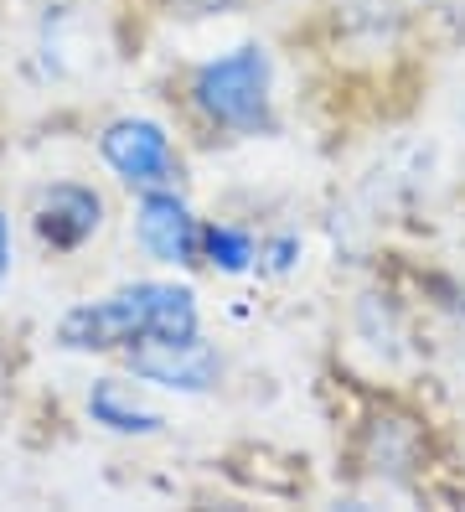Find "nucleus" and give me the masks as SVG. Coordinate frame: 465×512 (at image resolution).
Instances as JSON below:
<instances>
[{
  "instance_id": "f257e3e1",
  "label": "nucleus",
  "mask_w": 465,
  "mask_h": 512,
  "mask_svg": "<svg viewBox=\"0 0 465 512\" xmlns=\"http://www.w3.org/2000/svg\"><path fill=\"white\" fill-rule=\"evenodd\" d=\"M202 311L192 285L135 280L99 300H83L57 321V347L68 352H130L145 337H197Z\"/></svg>"
},
{
  "instance_id": "f03ea898",
  "label": "nucleus",
  "mask_w": 465,
  "mask_h": 512,
  "mask_svg": "<svg viewBox=\"0 0 465 512\" xmlns=\"http://www.w3.org/2000/svg\"><path fill=\"white\" fill-rule=\"evenodd\" d=\"M192 109L228 135H269L274 130V63L269 47L243 42L223 57H207L192 73Z\"/></svg>"
},
{
  "instance_id": "7ed1b4c3",
  "label": "nucleus",
  "mask_w": 465,
  "mask_h": 512,
  "mask_svg": "<svg viewBox=\"0 0 465 512\" xmlns=\"http://www.w3.org/2000/svg\"><path fill=\"white\" fill-rule=\"evenodd\" d=\"M99 156L119 176L124 187L150 192V187H176L181 182V156L166 135V125H155L145 114H124L109 119L99 135Z\"/></svg>"
},
{
  "instance_id": "20e7f679",
  "label": "nucleus",
  "mask_w": 465,
  "mask_h": 512,
  "mask_svg": "<svg viewBox=\"0 0 465 512\" xmlns=\"http://www.w3.org/2000/svg\"><path fill=\"white\" fill-rule=\"evenodd\" d=\"M124 368L150 388H171V394H212L223 378V357H217L202 331L197 337H145L124 352Z\"/></svg>"
},
{
  "instance_id": "39448f33",
  "label": "nucleus",
  "mask_w": 465,
  "mask_h": 512,
  "mask_svg": "<svg viewBox=\"0 0 465 512\" xmlns=\"http://www.w3.org/2000/svg\"><path fill=\"white\" fill-rule=\"evenodd\" d=\"M135 238L140 249L166 264V269H192L202 264V218L192 213L176 187H150L140 192V207H135Z\"/></svg>"
},
{
  "instance_id": "423d86ee",
  "label": "nucleus",
  "mask_w": 465,
  "mask_h": 512,
  "mask_svg": "<svg viewBox=\"0 0 465 512\" xmlns=\"http://www.w3.org/2000/svg\"><path fill=\"white\" fill-rule=\"evenodd\" d=\"M31 228H37V238L52 254H73L104 228V197L93 187H83V182H52L37 197Z\"/></svg>"
},
{
  "instance_id": "0eeeda50",
  "label": "nucleus",
  "mask_w": 465,
  "mask_h": 512,
  "mask_svg": "<svg viewBox=\"0 0 465 512\" xmlns=\"http://www.w3.org/2000/svg\"><path fill=\"white\" fill-rule=\"evenodd\" d=\"M83 409H88L93 425L109 430V435H161L166 430V414L150 409L140 399V388L124 383V378H93Z\"/></svg>"
},
{
  "instance_id": "6e6552de",
  "label": "nucleus",
  "mask_w": 465,
  "mask_h": 512,
  "mask_svg": "<svg viewBox=\"0 0 465 512\" xmlns=\"http://www.w3.org/2000/svg\"><path fill=\"white\" fill-rule=\"evenodd\" d=\"M259 259V238L233 223H202V264H212L217 275H243Z\"/></svg>"
},
{
  "instance_id": "1a4fd4ad",
  "label": "nucleus",
  "mask_w": 465,
  "mask_h": 512,
  "mask_svg": "<svg viewBox=\"0 0 465 512\" xmlns=\"http://www.w3.org/2000/svg\"><path fill=\"white\" fill-rule=\"evenodd\" d=\"M259 254H269V269H290L295 254H300V244H295V238H274V244L259 249Z\"/></svg>"
},
{
  "instance_id": "9d476101",
  "label": "nucleus",
  "mask_w": 465,
  "mask_h": 512,
  "mask_svg": "<svg viewBox=\"0 0 465 512\" xmlns=\"http://www.w3.org/2000/svg\"><path fill=\"white\" fill-rule=\"evenodd\" d=\"M176 6H181L186 16H223V11L243 6V0H176Z\"/></svg>"
},
{
  "instance_id": "9b49d317",
  "label": "nucleus",
  "mask_w": 465,
  "mask_h": 512,
  "mask_svg": "<svg viewBox=\"0 0 465 512\" xmlns=\"http://www.w3.org/2000/svg\"><path fill=\"white\" fill-rule=\"evenodd\" d=\"M6 275H11V223L0 213V285H6Z\"/></svg>"
}]
</instances>
